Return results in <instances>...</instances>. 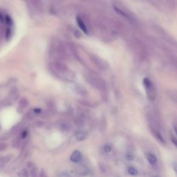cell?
<instances>
[{
	"mask_svg": "<svg viewBox=\"0 0 177 177\" xmlns=\"http://www.w3.org/2000/svg\"><path fill=\"white\" fill-rule=\"evenodd\" d=\"M19 177H29V172L27 169L23 168L18 172Z\"/></svg>",
	"mask_w": 177,
	"mask_h": 177,
	"instance_id": "13",
	"label": "cell"
},
{
	"mask_svg": "<svg viewBox=\"0 0 177 177\" xmlns=\"http://www.w3.org/2000/svg\"><path fill=\"white\" fill-rule=\"evenodd\" d=\"M28 106H29V101L26 98H24L21 99V100L19 101V103H18V107H19V109L22 110L26 109Z\"/></svg>",
	"mask_w": 177,
	"mask_h": 177,
	"instance_id": "6",
	"label": "cell"
},
{
	"mask_svg": "<svg viewBox=\"0 0 177 177\" xmlns=\"http://www.w3.org/2000/svg\"><path fill=\"white\" fill-rule=\"evenodd\" d=\"M12 158H13V155L12 154L6 155L1 157L0 158V166L4 167L5 165H7L12 160Z\"/></svg>",
	"mask_w": 177,
	"mask_h": 177,
	"instance_id": "5",
	"label": "cell"
},
{
	"mask_svg": "<svg viewBox=\"0 0 177 177\" xmlns=\"http://www.w3.org/2000/svg\"><path fill=\"white\" fill-rule=\"evenodd\" d=\"M77 23L78 24L80 28L82 29V31L85 33H87V29L86 28V26L85 24V23L83 22V21L80 19L79 17H77Z\"/></svg>",
	"mask_w": 177,
	"mask_h": 177,
	"instance_id": "11",
	"label": "cell"
},
{
	"mask_svg": "<svg viewBox=\"0 0 177 177\" xmlns=\"http://www.w3.org/2000/svg\"><path fill=\"white\" fill-rule=\"evenodd\" d=\"M2 104L3 107H8V106L11 105V102L9 100H8V99H4V100L2 101Z\"/></svg>",
	"mask_w": 177,
	"mask_h": 177,
	"instance_id": "19",
	"label": "cell"
},
{
	"mask_svg": "<svg viewBox=\"0 0 177 177\" xmlns=\"http://www.w3.org/2000/svg\"><path fill=\"white\" fill-rule=\"evenodd\" d=\"M9 96L10 98L12 99L13 100H16L19 96V93L17 89H13L10 91V94H9Z\"/></svg>",
	"mask_w": 177,
	"mask_h": 177,
	"instance_id": "9",
	"label": "cell"
},
{
	"mask_svg": "<svg viewBox=\"0 0 177 177\" xmlns=\"http://www.w3.org/2000/svg\"><path fill=\"white\" fill-rule=\"evenodd\" d=\"M60 131H62V132H68L70 130V126L67 123L66 124H62L60 125Z\"/></svg>",
	"mask_w": 177,
	"mask_h": 177,
	"instance_id": "15",
	"label": "cell"
},
{
	"mask_svg": "<svg viewBox=\"0 0 177 177\" xmlns=\"http://www.w3.org/2000/svg\"><path fill=\"white\" fill-rule=\"evenodd\" d=\"M21 145H22V139L20 137L16 138L12 141V147L14 148H19Z\"/></svg>",
	"mask_w": 177,
	"mask_h": 177,
	"instance_id": "10",
	"label": "cell"
},
{
	"mask_svg": "<svg viewBox=\"0 0 177 177\" xmlns=\"http://www.w3.org/2000/svg\"><path fill=\"white\" fill-rule=\"evenodd\" d=\"M77 172L81 174L82 175H85V174H86V172H87V170H86V167L84 166H79L78 167H77Z\"/></svg>",
	"mask_w": 177,
	"mask_h": 177,
	"instance_id": "16",
	"label": "cell"
},
{
	"mask_svg": "<svg viewBox=\"0 0 177 177\" xmlns=\"http://www.w3.org/2000/svg\"><path fill=\"white\" fill-rule=\"evenodd\" d=\"M8 144L4 143V142H0V152H4L8 148Z\"/></svg>",
	"mask_w": 177,
	"mask_h": 177,
	"instance_id": "18",
	"label": "cell"
},
{
	"mask_svg": "<svg viewBox=\"0 0 177 177\" xmlns=\"http://www.w3.org/2000/svg\"><path fill=\"white\" fill-rule=\"evenodd\" d=\"M26 166H27V167H28V168L31 169L33 166H35V165H34V163H33V162H31V161H29L28 163H26Z\"/></svg>",
	"mask_w": 177,
	"mask_h": 177,
	"instance_id": "23",
	"label": "cell"
},
{
	"mask_svg": "<svg viewBox=\"0 0 177 177\" xmlns=\"http://www.w3.org/2000/svg\"><path fill=\"white\" fill-rule=\"evenodd\" d=\"M150 130L153 136L157 138L161 143L163 144H166V140H165L163 135L160 132V131L158 130L157 127H154V126H150Z\"/></svg>",
	"mask_w": 177,
	"mask_h": 177,
	"instance_id": "3",
	"label": "cell"
},
{
	"mask_svg": "<svg viewBox=\"0 0 177 177\" xmlns=\"http://www.w3.org/2000/svg\"><path fill=\"white\" fill-rule=\"evenodd\" d=\"M127 172L129 173V175L132 176H137L139 175V170L134 167H129L127 168Z\"/></svg>",
	"mask_w": 177,
	"mask_h": 177,
	"instance_id": "8",
	"label": "cell"
},
{
	"mask_svg": "<svg viewBox=\"0 0 177 177\" xmlns=\"http://www.w3.org/2000/svg\"><path fill=\"white\" fill-rule=\"evenodd\" d=\"M134 155L131 153H127L125 156V158L129 161H132L134 160Z\"/></svg>",
	"mask_w": 177,
	"mask_h": 177,
	"instance_id": "20",
	"label": "cell"
},
{
	"mask_svg": "<svg viewBox=\"0 0 177 177\" xmlns=\"http://www.w3.org/2000/svg\"><path fill=\"white\" fill-rule=\"evenodd\" d=\"M75 137H76L77 141H82V140L86 139L87 134H86V133L84 132V131H79V132H77L75 134Z\"/></svg>",
	"mask_w": 177,
	"mask_h": 177,
	"instance_id": "7",
	"label": "cell"
},
{
	"mask_svg": "<svg viewBox=\"0 0 177 177\" xmlns=\"http://www.w3.org/2000/svg\"><path fill=\"white\" fill-rule=\"evenodd\" d=\"M82 160V154L79 150H74L70 156V161L75 163H78Z\"/></svg>",
	"mask_w": 177,
	"mask_h": 177,
	"instance_id": "2",
	"label": "cell"
},
{
	"mask_svg": "<svg viewBox=\"0 0 177 177\" xmlns=\"http://www.w3.org/2000/svg\"><path fill=\"white\" fill-rule=\"evenodd\" d=\"M103 151L105 152V153H110L112 151L113 149V147L112 145H111L109 143H105L104 145H103Z\"/></svg>",
	"mask_w": 177,
	"mask_h": 177,
	"instance_id": "14",
	"label": "cell"
},
{
	"mask_svg": "<svg viewBox=\"0 0 177 177\" xmlns=\"http://www.w3.org/2000/svg\"><path fill=\"white\" fill-rule=\"evenodd\" d=\"M170 140H171V141H172L174 145H175V146L177 145V140H176V138L175 136H174V135L172 134H170Z\"/></svg>",
	"mask_w": 177,
	"mask_h": 177,
	"instance_id": "21",
	"label": "cell"
},
{
	"mask_svg": "<svg viewBox=\"0 0 177 177\" xmlns=\"http://www.w3.org/2000/svg\"><path fill=\"white\" fill-rule=\"evenodd\" d=\"M38 177H48V176L46 175V172H45L43 169H42L40 172H39Z\"/></svg>",
	"mask_w": 177,
	"mask_h": 177,
	"instance_id": "22",
	"label": "cell"
},
{
	"mask_svg": "<svg viewBox=\"0 0 177 177\" xmlns=\"http://www.w3.org/2000/svg\"><path fill=\"white\" fill-rule=\"evenodd\" d=\"M28 134H29V131L28 130H24L22 131H21V133H20V135L19 137L22 140L25 139H26L27 136H28Z\"/></svg>",
	"mask_w": 177,
	"mask_h": 177,
	"instance_id": "17",
	"label": "cell"
},
{
	"mask_svg": "<svg viewBox=\"0 0 177 177\" xmlns=\"http://www.w3.org/2000/svg\"><path fill=\"white\" fill-rule=\"evenodd\" d=\"M38 167L35 166H33L31 169H30V175L31 177H38Z\"/></svg>",
	"mask_w": 177,
	"mask_h": 177,
	"instance_id": "12",
	"label": "cell"
},
{
	"mask_svg": "<svg viewBox=\"0 0 177 177\" xmlns=\"http://www.w3.org/2000/svg\"><path fill=\"white\" fill-rule=\"evenodd\" d=\"M146 158H147V160H148L149 163V164H151L152 166H157L158 158L157 157V156H156L155 154L149 152L148 153V154H146Z\"/></svg>",
	"mask_w": 177,
	"mask_h": 177,
	"instance_id": "4",
	"label": "cell"
},
{
	"mask_svg": "<svg viewBox=\"0 0 177 177\" xmlns=\"http://www.w3.org/2000/svg\"><path fill=\"white\" fill-rule=\"evenodd\" d=\"M143 82H144V85H145L146 91H147V94H148L149 98H150L151 100H153L156 96V91H155L154 85H153V84L150 82V81L147 78L144 80Z\"/></svg>",
	"mask_w": 177,
	"mask_h": 177,
	"instance_id": "1",
	"label": "cell"
}]
</instances>
